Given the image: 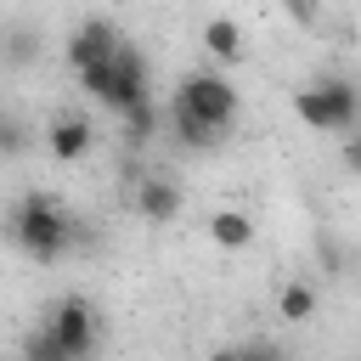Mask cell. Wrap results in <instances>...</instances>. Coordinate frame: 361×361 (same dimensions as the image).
I'll return each mask as SVG.
<instances>
[{
  "mask_svg": "<svg viewBox=\"0 0 361 361\" xmlns=\"http://www.w3.org/2000/svg\"><path fill=\"white\" fill-rule=\"evenodd\" d=\"M6 231H11V243H17L28 259H39V265L62 259V248H68V237H73L68 214H62V209H56V197H45V192H28V197L11 209Z\"/></svg>",
  "mask_w": 361,
  "mask_h": 361,
  "instance_id": "obj_1",
  "label": "cell"
},
{
  "mask_svg": "<svg viewBox=\"0 0 361 361\" xmlns=\"http://www.w3.org/2000/svg\"><path fill=\"white\" fill-rule=\"evenodd\" d=\"M293 113H299V124H310L316 135H344V130H355V118H361V90H355L350 79H316V85L293 90Z\"/></svg>",
  "mask_w": 361,
  "mask_h": 361,
  "instance_id": "obj_2",
  "label": "cell"
},
{
  "mask_svg": "<svg viewBox=\"0 0 361 361\" xmlns=\"http://www.w3.org/2000/svg\"><path fill=\"white\" fill-rule=\"evenodd\" d=\"M79 85H85L102 107H113V113H130V107L152 102V96H147V56H141V51H130V45H124L113 62L85 68V73H79Z\"/></svg>",
  "mask_w": 361,
  "mask_h": 361,
  "instance_id": "obj_3",
  "label": "cell"
},
{
  "mask_svg": "<svg viewBox=\"0 0 361 361\" xmlns=\"http://www.w3.org/2000/svg\"><path fill=\"white\" fill-rule=\"evenodd\" d=\"M175 107L192 113L209 130H231L237 124V90H231L226 73H186L180 90H175Z\"/></svg>",
  "mask_w": 361,
  "mask_h": 361,
  "instance_id": "obj_4",
  "label": "cell"
},
{
  "mask_svg": "<svg viewBox=\"0 0 361 361\" xmlns=\"http://www.w3.org/2000/svg\"><path fill=\"white\" fill-rule=\"evenodd\" d=\"M45 333H51L73 361H85V355L96 350V310H90V299H85V293H62V299L45 310Z\"/></svg>",
  "mask_w": 361,
  "mask_h": 361,
  "instance_id": "obj_5",
  "label": "cell"
},
{
  "mask_svg": "<svg viewBox=\"0 0 361 361\" xmlns=\"http://www.w3.org/2000/svg\"><path fill=\"white\" fill-rule=\"evenodd\" d=\"M118 51H124V39H118V28L102 23V17L79 23V28L68 34V62H73V73H85V68H96V62H113Z\"/></svg>",
  "mask_w": 361,
  "mask_h": 361,
  "instance_id": "obj_6",
  "label": "cell"
},
{
  "mask_svg": "<svg viewBox=\"0 0 361 361\" xmlns=\"http://www.w3.org/2000/svg\"><path fill=\"white\" fill-rule=\"evenodd\" d=\"M135 214H141L147 226H169V220L180 214V186L164 180V175L141 180V186H135Z\"/></svg>",
  "mask_w": 361,
  "mask_h": 361,
  "instance_id": "obj_7",
  "label": "cell"
},
{
  "mask_svg": "<svg viewBox=\"0 0 361 361\" xmlns=\"http://www.w3.org/2000/svg\"><path fill=\"white\" fill-rule=\"evenodd\" d=\"M90 141H96V135H90V124H85V118H73V113H68V118H56V124L45 130V147H51V158H56V164H79V158L90 152Z\"/></svg>",
  "mask_w": 361,
  "mask_h": 361,
  "instance_id": "obj_8",
  "label": "cell"
},
{
  "mask_svg": "<svg viewBox=\"0 0 361 361\" xmlns=\"http://www.w3.org/2000/svg\"><path fill=\"white\" fill-rule=\"evenodd\" d=\"M209 243L214 248H248L254 243V220L243 209H214L209 214Z\"/></svg>",
  "mask_w": 361,
  "mask_h": 361,
  "instance_id": "obj_9",
  "label": "cell"
},
{
  "mask_svg": "<svg viewBox=\"0 0 361 361\" xmlns=\"http://www.w3.org/2000/svg\"><path fill=\"white\" fill-rule=\"evenodd\" d=\"M203 51L220 56V62H237L243 56V23L237 17H209L203 23Z\"/></svg>",
  "mask_w": 361,
  "mask_h": 361,
  "instance_id": "obj_10",
  "label": "cell"
},
{
  "mask_svg": "<svg viewBox=\"0 0 361 361\" xmlns=\"http://www.w3.org/2000/svg\"><path fill=\"white\" fill-rule=\"evenodd\" d=\"M276 316L293 322V327L310 322V316H316V288H310V282H288V288L276 293Z\"/></svg>",
  "mask_w": 361,
  "mask_h": 361,
  "instance_id": "obj_11",
  "label": "cell"
},
{
  "mask_svg": "<svg viewBox=\"0 0 361 361\" xmlns=\"http://www.w3.org/2000/svg\"><path fill=\"white\" fill-rule=\"evenodd\" d=\"M23 361H73V355H68L45 327H34V333H28V344H23Z\"/></svg>",
  "mask_w": 361,
  "mask_h": 361,
  "instance_id": "obj_12",
  "label": "cell"
},
{
  "mask_svg": "<svg viewBox=\"0 0 361 361\" xmlns=\"http://www.w3.org/2000/svg\"><path fill=\"white\" fill-rule=\"evenodd\" d=\"M175 135H180L186 147H209V141H214V130H209V124H197V118H192V113H180V107H175Z\"/></svg>",
  "mask_w": 361,
  "mask_h": 361,
  "instance_id": "obj_13",
  "label": "cell"
},
{
  "mask_svg": "<svg viewBox=\"0 0 361 361\" xmlns=\"http://www.w3.org/2000/svg\"><path fill=\"white\" fill-rule=\"evenodd\" d=\"M124 124H130V135H135V141H147V135H152V124H158V113H152V102H141V107H130V113H124Z\"/></svg>",
  "mask_w": 361,
  "mask_h": 361,
  "instance_id": "obj_14",
  "label": "cell"
},
{
  "mask_svg": "<svg viewBox=\"0 0 361 361\" xmlns=\"http://www.w3.org/2000/svg\"><path fill=\"white\" fill-rule=\"evenodd\" d=\"M344 169L361 175V135H344Z\"/></svg>",
  "mask_w": 361,
  "mask_h": 361,
  "instance_id": "obj_15",
  "label": "cell"
},
{
  "mask_svg": "<svg viewBox=\"0 0 361 361\" xmlns=\"http://www.w3.org/2000/svg\"><path fill=\"white\" fill-rule=\"evenodd\" d=\"M243 350H248V361H282L276 344H243Z\"/></svg>",
  "mask_w": 361,
  "mask_h": 361,
  "instance_id": "obj_16",
  "label": "cell"
},
{
  "mask_svg": "<svg viewBox=\"0 0 361 361\" xmlns=\"http://www.w3.org/2000/svg\"><path fill=\"white\" fill-rule=\"evenodd\" d=\"M209 361H248V350H243V344H231V350H214Z\"/></svg>",
  "mask_w": 361,
  "mask_h": 361,
  "instance_id": "obj_17",
  "label": "cell"
}]
</instances>
